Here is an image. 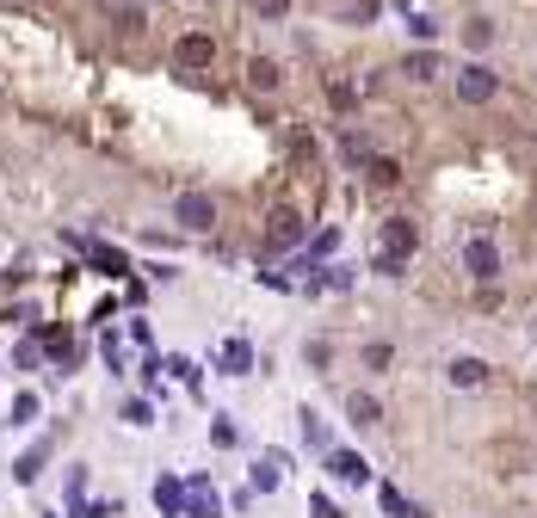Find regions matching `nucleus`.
<instances>
[{
    "mask_svg": "<svg viewBox=\"0 0 537 518\" xmlns=\"http://www.w3.org/2000/svg\"><path fill=\"white\" fill-rule=\"evenodd\" d=\"M414 241H420V235H414V222H402V216H396V222H383V235H377V272H383V278H396V272L408 266Z\"/></svg>",
    "mask_w": 537,
    "mask_h": 518,
    "instance_id": "f257e3e1",
    "label": "nucleus"
},
{
    "mask_svg": "<svg viewBox=\"0 0 537 518\" xmlns=\"http://www.w3.org/2000/svg\"><path fill=\"white\" fill-rule=\"evenodd\" d=\"M346 420H352V426H365V432H371V426H383V407H377L371 395H346Z\"/></svg>",
    "mask_w": 537,
    "mask_h": 518,
    "instance_id": "9d476101",
    "label": "nucleus"
},
{
    "mask_svg": "<svg viewBox=\"0 0 537 518\" xmlns=\"http://www.w3.org/2000/svg\"><path fill=\"white\" fill-rule=\"evenodd\" d=\"M494 68H482V62H470V68H457V99L463 105H488L494 99Z\"/></svg>",
    "mask_w": 537,
    "mask_h": 518,
    "instance_id": "f03ea898",
    "label": "nucleus"
},
{
    "mask_svg": "<svg viewBox=\"0 0 537 518\" xmlns=\"http://www.w3.org/2000/svg\"><path fill=\"white\" fill-rule=\"evenodd\" d=\"M389 358H396L389 346H365V364H371V370H389Z\"/></svg>",
    "mask_w": 537,
    "mask_h": 518,
    "instance_id": "b1692460",
    "label": "nucleus"
},
{
    "mask_svg": "<svg viewBox=\"0 0 537 518\" xmlns=\"http://www.w3.org/2000/svg\"><path fill=\"white\" fill-rule=\"evenodd\" d=\"M186 500H192V518H223V500L210 494V481H204V475L186 481Z\"/></svg>",
    "mask_w": 537,
    "mask_h": 518,
    "instance_id": "6e6552de",
    "label": "nucleus"
},
{
    "mask_svg": "<svg viewBox=\"0 0 537 518\" xmlns=\"http://www.w3.org/2000/svg\"><path fill=\"white\" fill-rule=\"evenodd\" d=\"M445 377H451L457 389H476V383L488 377V364H482V358H451V370H445Z\"/></svg>",
    "mask_w": 537,
    "mask_h": 518,
    "instance_id": "f8f14e48",
    "label": "nucleus"
},
{
    "mask_svg": "<svg viewBox=\"0 0 537 518\" xmlns=\"http://www.w3.org/2000/svg\"><path fill=\"white\" fill-rule=\"evenodd\" d=\"M309 512H315V518H346V512L328 500V494H315V500H309Z\"/></svg>",
    "mask_w": 537,
    "mask_h": 518,
    "instance_id": "4be33fe9",
    "label": "nucleus"
},
{
    "mask_svg": "<svg viewBox=\"0 0 537 518\" xmlns=\"http://www.w3.org/2000/svg\"><path fill=\"white\" fill-rule=\"evenodd\" d=\"M173 62H179V68H210V62H217V44H210L204 31H192V37H179Z\"/></svg>",
    "mask_w": 537,
    "mask_h": 518,
    "instance_id": "7ed1b4c3",
    "label": "nucleus"
},
{
    "mask_svg": "<svg viewBox=\"0 0 537 518\" xmlns=\"http://www.w3.org/2000/svg\"><path fill=\"white\" fill-rule=\"evenodd\" d=\"M340 148H346V161H371V148H365V136H358V130H346Z\"/></svg>",
    "mask_w": 537,
    "mask_h": 518,
    "instance_id": "aec40b11",
    "label": "nucleus"
},
{
    "mask_svg": "<svg viewBox=\"0 0 537 518\" xmlns=\"http://www.w3.org/2000/svg\"><path fill=\"white\" fill-rule=\"evenodd\" d=\"M303 241V222H297V210H272V222H266V247L278 253V247H297Z\"/></svg>",
    "mask_w": 537,
    "mask_h": 518,
    "instance_id": "20e7f679",
    "label": "nucleus"
},
{
    "mask_svg": "<svg viewBox=\"0 0 537 518\" xmlns=\"http://www.w3.org/2000/svg\"><path fill=\"white\" fill-rule=\"evenodd\" d=\"M377 500H383V512H396V518H420V512H414V506H408V500H402L396 488H383Z\"/></svg>",
    "mask_w": 537,
    "mask_h": 518,
    "instance_id": "f3484780",
    "label": "nucleus"
},
{
    "mask_svg": "<svg viewBox=\"0 0 537 518\" xmlns=\"http://www.w3.org/2000/svg\"><path fill=\"white\" fill-rule=\"evenodd\" d=\"M38 469H44V444H38V451H25V457H19V481H38Z\"/></svg>",
    "mask_w": 537,
    "mask_h": 518,
    "instance_id": "a211bd4d",
    "label": "nucleus"
},
{
    "mask_svg": "<svg viewBox=\"0 0 537 518\" xmlns=\"http://www.w3.org/2000/svg\"><path fill=\"white\" fill-rule=\"evenodd\" d=\"M254 13L260 19H284V13H291V0H254Z\"/></svg>",
    "mask_w": 537,
    "mask_h": 518,
    "instance_id": "412c9836",
    "label": "nucleus"
},
{
    "mask_svg": "<svg viewBox=\"0 0 537 518\" xmlns=\"http://www.w3.org/2000/svg\"><path fill=\"white\" fill-rule=\"evenodd\" d=\"M247 81H254V93H278L284 74H278V62H272V56H254V62H247Z\"/></svg>",
    "mask_w": 537,
    "mask_h": 518,
    "instance_id": "9b49d317",
    "label": "nucleus"
},
{
    "mask_svg": "<svg viewBox=\"0 0 537 518\" xmlns=\"http://www.w3.org/2000/svg\"><path fill=\"white\" fill-rule=\"evenodd\" d=\"M247 364H254V346H247V340H229V346H223V370H235V377H241Z\"/></svg>",
    "mask_w": 537,
    "mask_h": 518,
    "instance_id": "ddd939ff",
    "label": "nucleus"
},
{
    "mask_svg": "<svg viewBox=\"0 0 537 518\" xmlns=\"http://www.w3.org/2000/svg\"><path fill=\"white\" fill-rule=\"evenodd\" d=\"M463 259H470V272H476V278H494V272H500V247H494L488 235H476L470 247H463Z\"/></svg>",
    "mask_w": 537,
    "mask_h": 518,
    "instance_id": "423d86ee",
    "label": "nucleus"
},
{
    "mask_svg": "<svg viewBox=\"0 0 537 518\" xmlns=\"http://www.w3.org/2000/svg\"><path fill=\"white\" fill-rule=\"evenodd\" d=\"M179 222H186V229H217V204H210L204 192H186L179 198Z\"/></svg>",
    "mask_w": 537,
    "mask_h": 518,
    "instance_id": "39448f33",
    "label": "nucleus"
},
{
    "mask_svg": "<svg viewBox=\"0 0 537 518\" xmlns=\"http://www.w3.org/2000/svg\"><path fill=\"white\" fill-rule=\"evenodd\" d=\"M254 488H260V494H272V488H278V463H272V457H260V463H254Z\"/></svg>",
    "mask_w": 537,
    "mask_h": 518,
    "instance_id": "2eb2a0df",
    "label": "nucleus"
},
{
    "mask_svg": "<svg viewBox=\"0 0 537 518\" xmlns=\"http://www.w3.org/2000/svg\"><path fill=\"white\" fill-rule=\"evenodd\" d=\"M463 44H470V50H488V44H494V25H488V19H470V25H463Z\"/></svg>",
    "mask_w": 537,
    "mask_h": 518,
    "instance_id": "4468645a",
    "label": "nucleus"
},
{
    "mask_svg": "<svg viewBox=\"0 0 537 518\" xmlns=\"http://www.w3.org/2000/svg\"><path fill=\"white\" fill-rule=\"evenodd\" d=\"M365 167H371V179H377V185H396V179H402V167H396V161H365Z\"/></svg>",
    "mask_w": 537,
    "mask_h": 518,
    "instance_id": "6ab92c4d",
    "label": "nucleus"
},
{
    "mask_svg": "<svg viewBox=\"0 0 537 518\" xmlns=\"http://www.w3.org/2000/svg\"><path fill=\"white\" fill-rule=\"evenodd\" d=\"M328 469L346 481V488H365V481H371V469H365V457H358V451H334V457H328Z\"/></svg>",
    "mask_w": 537,
    "mask_h": 518,
    "instance_id": "0eeeda50",
    "label": "nucleus"
},
{
    "mask_svg": "<svg viewBox=\"0 0 537 518\" xmlns=\"http://www.w3.org/2000/svg\"><path fill=\"white\" fill-rule=\"evenodd\" d=\"M155 500H161V512H179V500H186V488H179V481H161V488H155Z\"/></svg>",
    "mask_w": 537,
    "mask_h": 518,
    "instance_id": "dca6fc26",
    "label": "nucleus"
},
{
    "mask_svg": "<svg viewBox=\"0 0 537 518\" xmlns=\"http://www.w3.org/2000/svg\"><path fill=\"white\" fill-rule=\"evenodd\" d=\"M402 74H408V81H433V74H445V62H439V50H408Z\"/></svg>",
    "mask_w": 537,
    "mask_h": 518,
    "instance_id": "1a4fd4ad",
    "label": "nucleus"
},
{
    "mask_svg": "<svg viewBox=\"0 0 537 518\" xmlns=\"http://www.w3.org/2000/svg\"><path fill=\"white\" fill-rule=\"evenodd\" d=\"M124 420H130V426H149L155 414H149V401H130V407H124Z\"/></svg>",
    "mask_w": 537,
    "mask_h": 518,
    "instance_id": "5701e85b",
    "label": "nucleus"
}]
</instances>
